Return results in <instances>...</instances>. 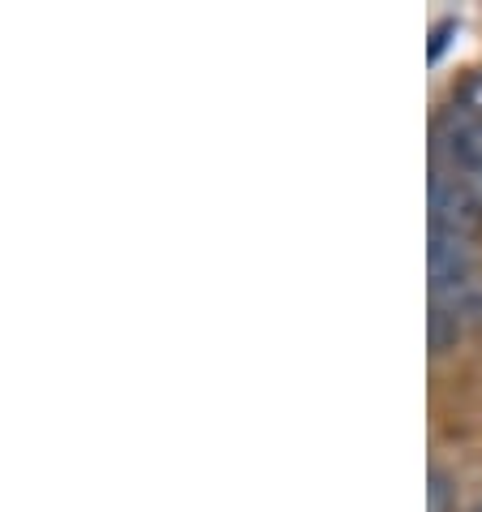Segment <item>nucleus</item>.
<instances>
[{
    "instance_id": "nucleus-2",
    "label": "nucleus",
    "mask_w": 482,
    "mask_h": 512,
    "mask_svg": "<svg viewBox=\"0 0 482 512\" xmlns=\"http://www.w3.org/2000/svg\"><path fill=\"white\" fill-rule=\"evenodd\" d=\"M478 220H482V207L474 203V194L465 190V181L457 173L435 168L431 173V229L470 237L478 229Z\"/></svg>"
},
{
    "instance_id": "nucleus-5",
    "label": "nucleus",
    "mask_w": 482,
    "mask_h": 512,
    "mask_svg": "<svg viewBox=\"0 0 482 512\" xmlns=\"http://www.w3.org/2000/svg\"><path fill=\"white\" fill-rule=\"evenodd\" d=\"M478 512H482V508H478Z\"/></svg>"
},
{
    "instance_id": "nucleus-1",
    "label": "nucleus",
    "mask_w": 482,
    "mask_h": 512,
    "mask_svg": "<svg viewBox=\"0 0 482 512\" xmlns=\"http://www.w3.org/2000/svg\"><path fill=\"white\" fill-rule=\"evenodd\" d=\"M435 142H439V155L448 160V173H457L465 181V190L474 194V203L482 207V121L470 108L452 104L435 121Z\"/></svg>"
},
{
    "instance_id": "nucleus-4",
    "label": "nucleus",
    "mask_w": 482,
    "mask_h": 512,
    "mask_svg": "<svg viewBox=\"0 0 482 512\" xmlns=\"http://www.w3.org/2000/svg\"><path fill=\"white\" fill-rule=\"evenodd\" d=\"M444 500H448V478L431 469V512H444Z\"/></svg>"
},
{
    "instance_id": "nucleus-3",
    "label": "nucleus",
    "mask_w": 482,
    "mask_h": 512,
    "mask_svg": "<svg viewBox=\"0 0 482 512\" xmlns=\"http://www.w3.org/2000/svg\"><path fill=\"white\" fill-rule=\"evenodd\" d=\"M461 108H470L474 117L482 121V74H474V78L461 87Z\"/></svg>"
}]
</instances>
